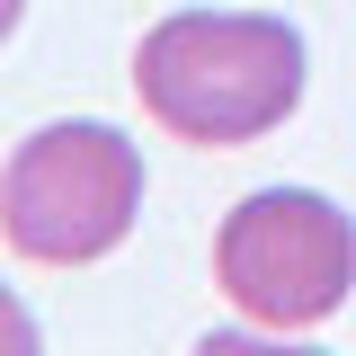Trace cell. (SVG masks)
<instances>
[{"label": "cell", "instance_id": "8992f818", "mask_svg": "<svg viewBox=\"0 0 356 356\" xmlns=\"http://www.w3.org/2000/svg\"><path fill=\"white\" fill-rule=\"evenodd\" d=\"M18 18H27V0H0V44L18 36Z\"/></svg>", "mask_w": 356, "mask_h": 356}, {"label": "cell", "instance_id": "6da1fadb", "mask_svg": "<svg viewBox=\"0 0 356 356\" xmlns=\"http://www.w3.org/2000/svg\"><path fill=\"white\" fill-rule=\"evenodd\" d=\"M312 54L294 18H267V9H170L152 36L134 44V89H143V116L170 125L178 143H259L303 107Z\"/></svg>", "mask_w": 356, "mask_h": 356}, {"label": "cell", "instance_id": "277c9868", "mask_svg": "<svg viewBox=\"0 0 356 356\" xmlns=\"http://www.w3.org/2000/svg\"><path fill=\"white\" fill-rule=\"evenodd\" d=\"M196 356H321V348H303V339H285V330L267 339L259 321H250V330H205V339H196Z\"/></svg>", "mask_w": 356, "mask_h": 356}, {"label": "cell", "instance_id": "5b68a950", "mask_svg": "<svg viewBox=\"0 0 356 356\" xmlns=\"http://www.w3.org/2000/svg\"><path fill=\"white\" fill-rule=\"evenodd\" d=\"M0 356H44V330H36V312L18 303L9 285H0Z\"/></svg>", "mask_w": 356, "mask_h": 356}, {"label": "cell", "instance_id": "7a4b0ae2", "mask_svg": "<svg viewBox=\"0 0 356 356\" xmlns=\"http://www.w3.org/2000/svg\"><path fill=\"white\" fill-rule=\"evenodd\" d=\"M134 214H143V152H134V134L98 125V116L36 125L0 170V232L36 267L107 259L134 232Z\"/></svg>", "mask_w": 356, "mask_h": 356}, {"label": "cell", "instance_id": "3957f363", "mask_svg": "<svg viewBox=\"0 0 356 356\" xmlns=\"http://www.w3.org/2000/svg\"><path fill=\"white\" fill-rule=\"evenodd\" d=\"M214 285L259 330H321L356 294V214L321 187H259L214 232Z\"/></svg>", "mask_w": 356, "mask_h": 356}]
</instances>
